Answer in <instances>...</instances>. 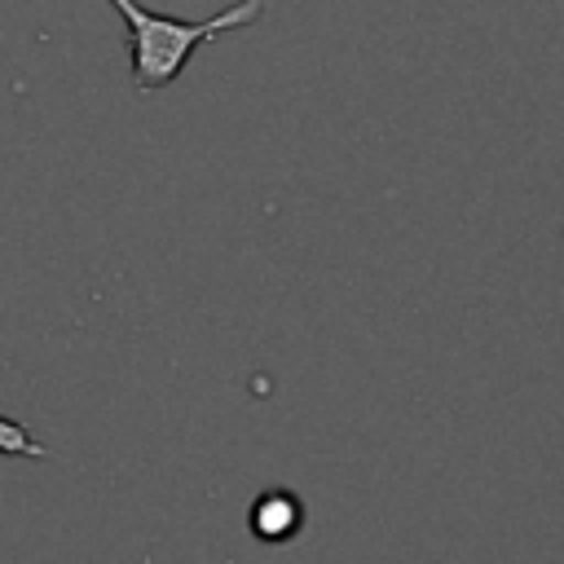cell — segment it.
Returning <instances> with one entry per match:
<instances>
[{"instance_id":"cell-3","label":"cell","mask_w":564,"mask_h":564,"mask_svg":"<svg viewBox=\"0 0 564 564\" xmlns=\"http://www.w3.org/2000/svg\"><path fill=\"white\" fill-rule=\"evenodd\" d=\"M0 454H9V458H48V445L26 423L0 414Z\"/></svg>"},{"instance_id":"cell-2","label":"cell","mask_w":564,"mask_h":564,"mask_svg":"<svg viewBox=\"0 0 564 564\" xmlns=\"http://www.w3.org/2000/svg\"><path fill=\"white\" fill-rule=\"evenodd\" d=\"M247 520H251V533L260 542H291L304 529V502L291 489H264L251 502Z\"/></svg>"},{"instance_id":"cell-1","label":"cell","mask_w":564,"mask_h":564,"mask_svg":"<svg viewBox=\"0 0 564 564\" xmlns=\"http://www.w3.org/2000/svg\"><path fill=\"white\" fill-rule=\"evenodd\" d=\"M128 26V57H132V88L141 93H159L163 84H172L185 62L198 53V44L225 35V31H238V26H251L260 13H264V0H238L212 18H172V13H154L137 0H110Z\"/></svg>"}]
</instances>
